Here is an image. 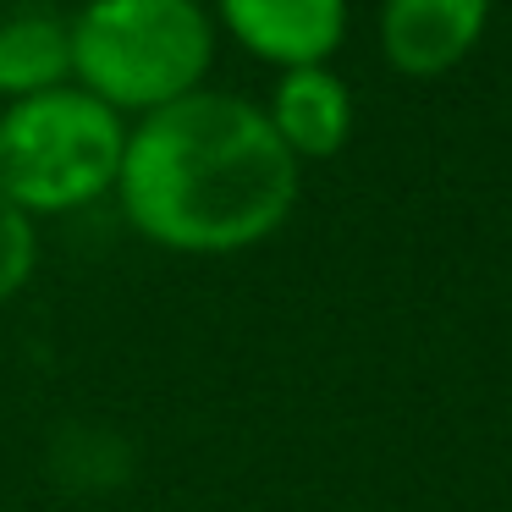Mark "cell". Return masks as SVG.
<instances>
[{
  "label": "cell",
  "mask_w": 512,
  "mask_h": 512,
  "mask_svg": "<svg viewBox=\"0 0 512 512\" xmlns=\"http://www.w3.org/2000/svg\"><path fill=\"white\" fill-rule=\"evenodd\" d=\"M116 199L149 243L237 254L292 215L298 160L270 133L265 105L199 89L127 127Z\"/></svg>",
  "instance_id": "cell-1"
},
{
  "label": "cell",
  "mask_w": 512,
  "mask_h": 512,
  "mask_svg": "<svg viewBox=\"0 0 512 512\" xmlns=\"http://www.w3.org/2000/svg\"><path fill=\"white\" fill-rule=\"evenodd\" d=\"M215 23L199 0H89L72 17V83L116 116H149L199 94Z\"/></svg>",
  "instance_id": "cell-2"
},
{
  "label": "cell",
  "mask_w": 512,
  "mask_h": 512,
  "mask_svg": "<svg viewBox=\"0 0 512 512\" xmlns=\"http://www.w3.org/2000/svg\"><path fill=\"white\" fill-rule=\"evenodd\" d=\"M122 155L127 116L78 83L0 111V193L23 215H67L116 193Z\"/></svg>",
  "instance_id": "cell-3"
},
{
  "label": "cell",
  "mask_w": 512,
  "mask_h": 512,
  "mask_svg": "<svg viewBox=\"0 0 512 512\" xmlns=\"http://www.w3.org/2000/svg\"><path fill=\"white\" fill-rule=\"evenodd\" d=\"M221 23L248 56L298 72L336 56L347 34V0H221Z\"/></svg>",
  "instance_id": "cell-4"
},
{
  "label": "cell",
  "mask_w": 512,
  "mask_h": 512,
  "mask_svg": "<svg viewBox=\"0 0 512 512\" xmlns=\"http://www.w3.org/2000/svg\"><path fill=\"white\" fill-rule=\"evenodd\" d=\"M490 0H380V50L402 78H441L485 39Z\"/></svg>",
  "instance_id": "cell-5"
},
{
  "label": "cell",
  "mask_w": 512,
  "mask_h": 512,
  "mask_svg": "<svg viewBox=\"0 0 512 512\" xmlns=\"http://www.w3.org/2000/svg\"><path fill=\"white\" fill-rule=\"evenodd\" d=\"M265 122L298 166L303 160H331L353 138V89L331 67L281 72L276 94L265 105Z\"/></svg>",
  "instance_id": "cell-6"
},
{
  "label": "cell",
  "mask_w": 512,
  "mask_h": 512,
  "mask_svg": "<svg viewBox=\"0 0 512 512\" xmlns=\"http://www.w3.org/2000/svg\"><path fill=\"white\" fill-rule=\"evenodd\" d=\"M72 83V23L50 12H17L0 23V94L34 100V94Z\"/></svg>",
  "instance_id": "cell-7"
},
{
  "label": "cell",
  "mask_w": 512,
  "mask_h": 512,
  "mask_svg": "<svg viewBox=\"0 0 512 512\" xmlns=\"http://www.w3.org/2000/svg\"><path fill=\"white\" fill-rule=\"evenodd\" d=\"M34 259H39L34 215H23L6 193H0V303L34 276Z\"/></svg>",
  "instance_id": "cell-8"
}]
</instances>
